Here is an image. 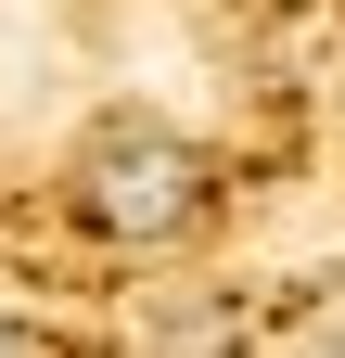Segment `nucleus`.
Segmentation results:
<instances>
[{
	"mask_svg": "<svg viewBox=\"0 0 345 358\" xmlns=\"http://www.w3.org/2000/svg\"><path fill=\"white\" fill-rule=\"evenodd\" d=\"M0 358H38V333H26V320H0Z\"/></svg>",
	"mask_w": 345,
	"mask_h": 358,
	"instance_id": "obj_2",
	"label": "nucleus"
},
{
	"mask_svg": "<svg viewBox=\"0 0 345 358\" xmlns=\"http://www.w3.org/2000/svg\"><path fill=\"white\" fill-rule=\"evenodd\" d=\"M64 192H77V217H90L103 243L166 256V243H192V231H205L218 166H205V141H192V128H166V115H141V103H115V115H90V128H77Z\"/></svg>",
	"mask_w": 345,
	"mask_h": 358,
	"instance_id": "obj_1",
	"label": "nucleus"
}]
</instances>
